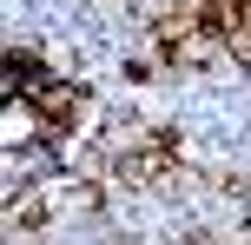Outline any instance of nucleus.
Wrapping results in <instances>:
<instances>
[{"label":"nucleus","instance_id":"obj_3","mask_svg":"<svg viewBox=\"0 0 251 245\" xmlns=\"http://www.w3.org/2000/svg\"><path fill=\"white\" fill-rule=\"evenodd\" d=\"M165 53H172L178 66H212L218 53H225V33H218V27L205 20V27H192V33H178V40H172Z\"/></svg>","mask_w":251,"mask_h":245},{"label":"nucleus","instance_id":"obj_2","mask_svg":"<svg viewBox=\"0 0 251 245\" xmlns=\"http://www.w3.org/2000/svg\"><path fill=\"white\" fill-rule=\"evenodd\" d=\"M79 113H86V93L79 86H47L40 93V133H47V139H66Z\"/></svg>","mask_w":251,"mask_h":245},{"label":"nucleus","instance_id":"obj_4","mask_svg":"<svg viewBox=\"0 0 251 245\" xmlns=\"http://www.w3.org/2000/svg\"><path fill=\"white\" fill-rule=\"evenodd\" d=\"M53 80H47V66L33 60V53H7V93H26V100H40Z\"/></svg>","mask_w":251,"mask_h":245},{"label":"nucleus","instance_id":"obj_1","mask_svg":"<svg viewBox=\"0 0 251 245\" xmlns=\"http://www.w3.org/2000/svg\"><path fill=\"white\" fill-rule=\"evenodd\" d=\"M205 20L225 33L231 66H251V0H205Z\"/></svg>","mask_w":251,"mask_h":245}]
</instances>
